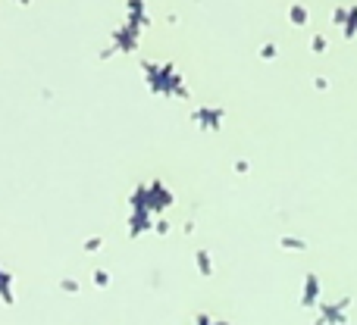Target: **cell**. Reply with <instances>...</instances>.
<instances>
[{
  "label": "cell",
  "instance_id": "6da1fadb",
  "mask_svg": "<svg viewBox=\"0 0 357 325\" xmlns=\"http://www.w3.org/2000/svg\"><path fill=\"white\" fill-rule=\"evenodd\" d=\"M63 291H73V294H75V291H79V285H75V282H63Z\"/></svg>",
  "mask_w": 357,
  "mask_h": 325
}]
</instances>
